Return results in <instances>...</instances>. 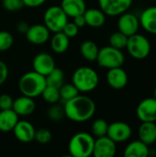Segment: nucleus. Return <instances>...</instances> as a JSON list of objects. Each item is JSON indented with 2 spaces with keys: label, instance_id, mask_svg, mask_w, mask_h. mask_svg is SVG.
<instances>
[{
  "label": "nucleus",
  "instance_id": "79ce46f5",
  "mask_svg": "<svg viewBox=\"0 0 156 157\" xmlns=\"http://www.w3.org/2000/svg\"><path fill=\"white\" fill-rule=\"evenodd\" d=\"M55 1H57V0H55Z\"/></svg>",
  "mask_w": 156,
  "mask_h": 157
},
{
  "label": "nucleus",
  "instance_id": "4c0bfd02",
  "mask_svg": "<svg viewBox=\"0 0 156 157\" xmlns=\"http://www.w3.org/2000/svg\"><path fill=\"white\" fill-rule=\"evenodd\" d=\"M24 6L29 7H38L45 3L46 0H22Z\"/></svg>",
  "mask_w": 156,
  "mask_h": 157
},
{
  "label": "nucleus",
  "instance_id": "58836bf2",
  "mask_svg": "<svg viewBox=\"0 0 156 157\" xmlns=\"http://www.w3.org/2000/svg\"><path fill=\"white\" fill-rule=\"evenodd\" d=\"M74 18V23L80 29V28H83V27H85L86 25V18H85V17H84V14H82V15H78V16H76V17H73Z\"/></svg>",
  "mask_w": 156,
  "mask_h": 157
},
{
  "label": "nucleus",
  "instance_id": "20e7f679",
  "mask_svg": "<svg viewBox=\"0 0 156 157\" xmlns=\"http://www.w3.org/2000/svg\"><path fill=\"white\" fill-rule=\"evenodd\" d=\"M95 138L88 132L75 133L70 140L68 150L72 156L88 157L93 155Z\"/></svg>",
  "mask_w": 156,
  "mask_h": 157
},
{
  "label": "nucleus",
  "instance_id": "423d86ee",
  "mask_svg": "<svg viewBox=\"0 0 156 157\" xmlns=\"http://www.w3.org/2000/svg\"><path fill=\"white\" fill-rule=\"evenodd\" d=\"M126 49L131 57L137 60H143L148 57L152 47L149 40L145 36L135 33L128 38Z\"/></svg>",
  "mask_w": 156,
  "mask_h": 157
},
{
  "label": "nucleus",
  "instance_id": "2f4dec72",
  "mask_svg": "<svg viewBox=\"0 0 156 157\" xmlns=\"http://www.w3.org/2000/svg\"><path fill=\"white\" fill-rule=\"evenodd\" d=\"M14 42L13 36L10 32L2 30L0 31V52L9 50Z\"/></svg>",
  "mask_w": 156,
  "mask_h": 157
},
{
  "label": "nucleus",
  "instance_id": "bb28decb",
  "mask_svg": "<svg viewBox=\"0 0 156 157\" xmlns=\"http://www.w3.org/2000/svg\"><path fill=\"white\" fill-rule=\"evenodd\" d=\"M128 36L123 34L120 31H116L112 33L109 37V45L119 49V50H123L126 49L127 42H128Z\"/></svg>",
  "mask_w": 156,
  "mask_h": 157
},
{
  "label": "nucleus",
  "instance_id": "9d476101",
  "mask_svg": "<svg viewBox=\"0 0 156 157\" xmlns=\"http://www.w3.org/2000/svg\"><path fill=\"white\" fill-rule=\"evenodd\" d=\"M117 153V145L108 136L95 139L93 155L95 157H113Z\"/></svg>",
  "mask_w": 156,
  "mask_h": 157
},
{
  "label": "nucleus",
  "instance_id": "393cba45",
  "mask_svg": "<svg viewBox=\"0 0 156 157\" xmlns=\"http://www.w3.org/2000/svg\"><path fill=\"white\" fill-rule=\"evenodd\" d=\"M99 48L96 42L92 40H85L80 46V52L82 56L90 62H94L97 60L98 55Z\"/></svg>",
  "mask_w": 156,
  "mask_h": 157
},
{
  "label": "nucleus",
  "instance_id": "412c9836",
  "mask_svg": "<svg viewBox=\"0 0 156 157\" xmlns=\"http://www.w3.org/2000/svg\"><path fill=\"white\" fill-rule=\"evenodd\" d=\"M18 117L19 116L12 109L0 110V132H12L19 121Z\"/></svg>",
  "mask_w": 156,
  "mask_h": 157
},
{
  "label": "nucleus",
  "instance_id": "0eeeda50",
  "mask_svg": "<svg viewBox=\"0 0 156 157\" xmlns=\"http://www.w3.org/2000/svg\"><path fill=\"white\" fill-rule=\"evenodd\" d=\"M44 25L51 32L56 33L63 30L68 22V16L60 6H52L47 8L43 16Z\"/></svg>",
  "mask_w": 156,
  "mask_h": 157
},
{
  "label": "nucleus",
  "instance_id": "ea45409f",
  "mask_svg": "<svg viewBox=\"0 0 156 157\" xmlns=\"http://www.w3.org/2000/svg\"><path fill=\"white\" fill-rule=\"evenodd\" d=\"M29 28V24L27 22H25V21H19L17 24V30L21 34H26Z\"/></svg>",
  "mask_w": 156,
  "mask_h": 157
},
{
  "label": "nucleus",
  "instance_id": "6ab92c4d",
  "mask_svg": "<svg viewBox=\"0 0 156 157\" xmlns=\"http://www.w3.org/2000/svg\"><path fill=\"white\" fill-rule=\"evenodd\" d=\"M139 140L147 144L148 146L154 144L156 142V124L155 122L144 121L142 122L139 128Z\"/></svg>",
  "mask_w": 156,
  "mask_h": 157
},
{
  "label": "nucleus",
  "instance_id": "9b49d317",
  "mask_svg": "<svg viewBox=\"0 0 156 157\" xmlns=\"http://www.w3.org/2000/svg\"><path fill=\"white\" fill-rule=\"evenodd\" d=\"M140 19L132 13L124 12L120 15L118 20L119 31L122 32L126 36L130 37L138 32L140 28Z\"/></svg>",
  "mask_w": 156,
  "mask_h": 157
},
{
  "label": "nucleus",
  "instance_id": "a19ab883",
  "mask_svg": "<svg viewBox=\"0 0 156 157\" xmlns=\"http://www.w3.org/2000/svg\"><path fill=\"white\" fill-rule=\"evenodd\" d=\"M154 98L156 99V86L155 88H154Z\"/></svg>",
  "mask_w": 156,
  "mask_h": 157
},
{
  "label": "nucleus",
  "instance_id": "aec40b11",
  "mask_svg": "<svg viewBox=\"0 0 156 157\" xmlns=\"http://www.w3.org/2000/svg\"><path fill=\"white\" fill-rule=\"evenodd\" d=\"M68 17H74L84 14L86 9L85 0H62L61 6Z\"/></svg>",
  "mask_w": 156,
  "mask_h": 157
},
{
  "label": "nucleus",
  "instance_id": "1a4fd4ad",
  "mask_svg": "<svg viewBox=\"0 0 156 157\" xmlns=\"http://www.w3.org/2000/svg\"><path fill=\"white\" fill-rule=\"evenodd\" d=\"M132 134L131 127L123 121H115L108 124L107 136L117 143H123L128 141Z\"/></svg>",
  "mask_w": 156,
  "mask_h": 157
},
{
  "label": "nucleus",
  "instance_id": "5701e85b",
  "mask_svg": "<svg viewBox=\"0 0 156 157\" xmlns=\"http://www.w3.org/2000/svg\"><path fill=\"white\" fill-rule=\"evenodd\" d=\"M149 155V146L140 140L130 143L124 150L125 157H147Z\"/></svg>",
  "mask_w": 156,
  "mask_h": 157
},
{
  "label": "nucleus",
  "instance_id": "c85d7f7f",
  "mask_svg": "<svg viewBox=\"0 0 156 157\" xmlns=\"http://www.w3.org/2000/svg\"><path fill=\"white\" fill-rule=\"evenodd\" d=\"M40 96L46 102H48L50 104L57 103L61 99L59 88L51 86H46V87L44 88V90L42 91Z\"/></svg>",
  "mask_w": 156,
  "mask_h": 157
},
{
  "label": "nucleus",
  "instance_id": "4be33fe9",
  "mask_svg": "<svg viewBox=\"0 0 156 157\" xmlns=\"http://www.w3.org/2000/svg\"><path fill=\"white\" fill-rule=\"evenodd\" d=\"M106 14L100 8H89L84 12L86 25L91 28H100L106 22Z\"/></svg>",
  "mask_w": 156,
  "mask_h": 157
},
{
  "label": "nucleus",
  "instance_id": "f257e3e1",
  "mask_svg": "<svg viewBox=\"0 0 156 157\" xmlns=\"http://www.w3.org/2000/svg\"><path fill=\"white\" fill-rule=\"evenodd\" d=\"M65 116L74 122H85L90 120L96 112V104L92 98L85 95H77L64 102Z\"/></svg>",
  "mask_w": 156,
  "mask_h": 157
},
{
  "label": "nucleus",
  "instance_id": "f3484780",
  "mask_svg": "<svg viewBox=\"0 0 156 157\" xmlns=\"http://www.w3.org/2000/svg\"><path fill=\"white\" fill-rule=\"evenodd\" d=\"M35 109H36V104L33 98L24 95L16 98L12 106V109L18 116H23V117L31 115L35 111Z\"/></svg>",
  "mask_w": 156,
  "mask_h": 157
},
{
  "label": "nucleus",
  "instance_id": "dca6fc26",
  "mask_svg": "<svg viewBox=\"0 0 156 157\" xmlns=\"http://www.w3.org/2000/svg\"><path fill=\"white\" fill-rule=\"evenodd\" d=\"M15 137L21 143H30L34 140L35 128L27 121H18L13 131Z\"/></svg>",
  "mask_w": 156,
  "mask_h": 157
},
{
  "label": "nucleus",
  "instance_id": "c756f323",
  "mask_svg": "<svg viewBox=\"0 0 156 157\" xmlns=\"http://www.w3.org/2000/svg\"><path fill=\"white\" fill-rule=\"evenodd\" d=\"M48 117L52 121H61L65 117L64 108L63 106H60L57 103L51 104V106L48 109Z\"/></svg>",
  "mask_w": 156,
  "mask_h": 157
},
{
  "label": "nucleus",
  "instance_id": "7c9ffc66",
  "mask_svg": "<svg viewBox=\"0 0 156 157\" xmlns=\"http://www.w3.org/2000/svg\"><path fill=\"white\" fill-rule=\"evenodd\" d=\"M108 128V124L105 120L97 119L92 124V133L96 138L105 136L107 135Z\"/></svg>",
  "mask_w": 156,
  "mask_h": 157
},
{
  "label": "nucleus",
  "instance_id": "4468645a",
  "mask_svg": "<svg viewBox=\"0 0 156 157\" xmlns=\"http://www.w3.org/2000/svg\"><path fill=\"white\" fill-rule=\"evenodd\" d=\"M50 30L44 24H35L29 26L28 31L26 32L27 40L36 45H40L47 42L50 39Z\"/></svg>",
  "mask_w": 156,
  "mask_h": 157
},
{
  "label": "nucleus",
  "instance_id": "f8f14e48",
  "mask_svg": "<svg viewBox=\"0 0 156 157\" xmlns=\"http://www.w3.org/2000/svg\"><path fill=\"white\" fill-rule=\"evenodd\" d=\"M136 115L142 121H156V99L154 98H147L140 102L136 109Z\"/></svg>",
  "mask_w": 156,
  "mask_h": 157
},
{
  "label": "nucleus",
  "instance_id": "72a5a7b5",
  "mask_svg": "<svg viewBox=\"0 0 156 157\" xmlns=\"http://www.w3.org/2000/svg\"><path fill=\"white\" fill-rule=\"evenodd\" d=\"M2 4L4 8L9 12L18 11L24 6L22 0H2Z\"/></svg>",
  "mask_w": 156,
  "mask_h": 157
},
{
  "label": "nucleus",
  "instance_id": "7ed1b4c3",
  "mask_svg": "<svg viewBox=\"0 0 156 157\" xmlns=\"http://www.w3.org/2000/svg\"><path fill=\"white\" fill-rule=\"evenodd\" d=\"M99 83V76L96 70L88 66L77 68L72 76V84L79 92L87 93L93 91Z\"/></svg>",
  "mask_w": 156,
  "mask_h": 157
},
{
  "label": "nucleus",
  "instance_id": "39448f33",
  "mask_svg": "<svg viewBox=\"0 0 156 157\" xmlns=\"http://www.w3.org/2000/svg\"><path fill=\"white\" fill-rule=\"evenodd\" d=\"M96 61L100 67L111 69L115 67H121L125 62V56L121 50L109 45L99 49Z\"/></svg>",
  "mask_w": 156,
  "mask_h": 157
},
{
  "label": "nucleus",
  "instance_id": "b1692460",
  "mask_svg": "<svg viewBox=\"0 0 156 157\" xmlns=\"http://www.w3.org/2000/svg\"><path fill=\"white\" fill-rule=\"evenodd\" d=\"M70 44V38H68L63 31L56 32L51 39V48L55 53L65 52Z\"/></svg>",
  "mask_w": 156,
  "mask_h": 157
},
{
  "label": "nucleus",
  "instance_id": "ddd939ff",
  "mask_svg": "<svg viewBox=\"0 0 156 157\" xmlns=\"http://www.w3.org/2000/svg\"><path fill=\"white\" fill-rule=\"evenodd\" d=\"M33 71L40 74L43 76L49 75L56 66L54 58L48 52H40L38 53L32 62Z\"/></svg>",
  "mask_w": 156,
  "mask_h": 157
},
{
  "label": "nucleus",
  "instance_id": "473e14b6",
  "mask_svg": "<svg viewBox=\"0 0 156 157\" xmlns=\"http://www.w3.org/2000/svg\"><path fill=\"white\" fill-rule=\"evenodd\" d=\"M51 139H52V134L48 129L41 128L35 132L34 140H36L40 144H47L51 141Z\"/></svg>",
  "mask_w": 156,
  "mask_h": 157
},
{
  "label": "nucleus",
  "instance_id": "f03ea898",
  "mask_svg": "<svg viewBox=\"0 0 156 157\" xmlns=\"http://www.w3.org/2000/svg\"><path fill=\"white\" fill-rule=\"evenodd\" d=\"M46 86L47 83L45 76L35 71L24 74L18 82V89L20 93L32 98L40 96Z\"/></svg>",
  "mask_w": 156,
  "mask_h": 157
},
{
  "label": "nucleus",
  "instance_id": "2eb2a0df",
  "mask_svg": "<svg viewBox=\"0 0 156 157\" xmlns=\"http://www.w3.org/2000/svg\"><path fill=\"white\" fill-rule=\"evenodd\" d=\"M128 81V75L121 67L108 69L107 73V82L110 87L114 89H122L127 86Z\"/></svg>",
  "mask_w": 156,
  "mask_h": 157
},
{
  "label": "nucleus",
  "instance_id": "f704fd0d",
  "mask_svg": "<svg viewBox=\"0 0 156 157\" xmlns=\"http://www.w3.org/2000/svg\"><path fill=\"white\" fill-rule=\"evenodd\" d=\"M68 38H74L78 34L79 28L74 22H67L62 30Z\"/></svg>",
  "mask_w": 156,
  "mask_h": 157
},
{
  "label": "nucleus",
  "instance_id": "cd10ccee",
  "mask_svg": "<svg viewBox=\"0 0 156 157\" xmlns=\"http://www.w3.org/2000/svg\"><path fill=\"white\" fill-rule=\"evenodd\" d=\"M59 91H60V98L63 102L74 98L80 93L73 84H65V83L59 88Z\"/></svg>",
  "mask_w": 156,
  "mask_h": 157
},
{
  "label": "nucleus",
  "instance_id": "a211bd4d",
  "mask_svg": "<svg viewBox=\"0 0 156 157\" xmlns=\"http://www.w3.org/2000/svg\"><path fill=\"white\" fill-rule=\"evenodd\" d=\"M139 19L140 25L144 30L156 35V6H150L144 9Z\"/></svg>",
  "mask_w": 156,
  "mask_h": 157
},
{
  "label": "nucleus",
  "instance_id": "e433bc0d",
  "mask_svg": "<svg viewBox=\"0 0 156 157\" xmlns=\"http://www.w3.org/2000/svg\"><path fill=\"white\" fill-rule=\"evenodd\" d=\"M8 76V68L6 64L0 60V86L3 85Z\"/></svg>",
  "mask_w": 156,
  "mask_h": 157
},
{
  "label": "nucleus",
  "instance_id": "6e6552de",
  "mask_svg": "<svg viewBox=\"0 0 156 157\" xmlns=\"http://www.w3.org/2000/svg\"><path fill=\"white\" fill-rule=\"evenodd\" d=\"M133 0H98L100 9L107 16H120L129 10Z\"/></svg>",
  "mask_w": 156,
  "mask_h": 157
},
{
  "label": "nucleus",
  "instance_id": "c9c22d12",
  "mask_svg": "<svg viewBox=\"0 0 156 157\" xmlns=\"http://www.w3.org/2000/svg\"><path fill=\"white\" fill-rule=\"evenodd\" d=\"M14 99L8 94H2L0 95V110L10 109H12Z\"/></svg>",
  "mask_w": 156,
  "mask_h": 157
},
{
  "label": "nucleus",
  "instance_id": "a878e982",
  "mask_svg": "<svg viewBox=\"0 0 156 157\" xmlns=\"http://www.w3.org/2000/svg\"><path fill=\"white\" fill-rule=\"evenodd\" d=\"M47 86L60 88L64 84V73L62 69L55 67L49 75L45 76Z\"/></svg>",
  "mask_w": 156,
  "mask_h": 157
}]
</instances>
